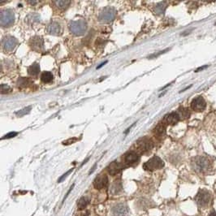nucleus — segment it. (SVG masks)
Listing matches in <instances>:
<instances>
[{
  "instance_id": "18",
  "label": "nucleus",
  "mask_w": 216,
  "mask_h": 216,
  "mask_svg": "<svg viewBox=\"0 0 216 216\" xmlns=\"http://www.w3.org/2000/svg\"><path fill=\"white\" fill-rule=\"evenodd\" d=\"M166 133V124L164 122H161L154 128V133L158 137H162Z\"/></svg>"
},
{
  "instance_id": "15",
  "label": "nucleus",
  "mask_w": 216,
  "mask_h": 216,
  "mask_svg": "<svg viewBox=\"0 0 216 216\" xmlns=\"http://www.w3.org/2000/svg\"><path fill=\"white\" fill-rule=\"evenodd\" d=\"M139 159V155L134 151H130L127 153L124 156V161L128 164H133L137 162Z\"/></svg>"
},
{
  "instance_id": "21",
  "label": "nucleus",
  "mask_w": 216,
  "mask_h": 216,
  "mask_svg": "<svg viewBox=\"0 0 216 216\" xmlns=\"http://www.w3.org/2000/svg\"><path fill=\"white\" fill-rule=\"evenodd\" d=\"M54 3L55 4V6L60 9H65L69 6V4L71 3L70 1H64V0H59V1H54Z\"/></svg>"
},
{
  "instance_id": "33",
  "label": "nucleus",
  "mask_w": 216,
  "mask_h": 216,
  "mask_svg": "<svg viewBox=\"0 0 216 216\" xmlns=\"http://www.w3.org/2000/svg\"><path fill=\"white\" fill-rule=\"evenodd\" d=\"M29 3H30L31 5H35V4H37V1H29Z\"/></svg>"
},
{
  "instance_id": "34",
  "label": "nucleus",
  "mask_w": 216,
  "mask_h": 216,
  "mask_svg": "<svg viewBox=\"0 0 216 216\" xmlns=\"http://www.w3.org/2000/svg\"><path fill=\"white\" fill-rule=\"evenodd\" d=\"M96 167H97V164H94V166L93 167L92 170H91L90 172H89V174H92L93 172H94V169H95V168H96Z\"/></svg>"
},
{
  "instance_id": "12",
  "label": "nucleus",
  "mask_w": 216,
  "mask_h": 216,
  "mask_svg": "<svg viewBox=\"0 0 216 216\" xmlns=\"http://www.w3.org/2000/svg\"><path fill=\"white\" fill-rule=\"evenodd\" d=\"M108 184V178L106 175H100L94 179V185L97 189H102L105 188Z\"/></svg>"
},
{
  "instance_id": "6",
  "label": "nucleus",
  "mask_w": 216,
  "mask_h": 216,
  "mask_svg": "<svg viewBox=\"0 0 216 216\" xmlns=\"http://www.w3.org/2000/svg\"><path fill=\"white\" fill-rule=\"evenodd\" d=\"M164 162L159 157L154 156L143 165V168L146 171H154L163 168Z\"/></svg>"
},
{
  "instance_id": "23",
  "label": "nucleus",
  "mask_w": 216,
  "mask_h": 216,
  "mask_svg": "<svg viewBox=\"0 0 216 216\" xmlns=\"http://www.w3.org/2000/svg\"><path fill=\"white\" fill-rule=\"evenodd\" d=\"M31 109H32V106H27V107L23 108V109H21V110L18 111L17 112H15V115H16L18 117H22V116H25V115L29 114V112H30Z\"/></svg>"
},
{
  "instance_id": "35",
  "label": "nucleus",
  "mask_w": 216,
  "mask_h": 216,
  "mask_svg": "<svg viewBox=\"0 0 216 216\" xmlns=\"http://www.w3.org/2000/svg\"><path fill=\"white\" fill-rule=\"evenodd\" d=\"M215 189H216V184H215Z\"/></svg>"
},
{
  "instance_id": "5",
  "label": "nucleus",
  "mask_w": 216,
  "mask_h": 216,
  "mask_svg": "<svg viewBox=\"0 0 216 216\" xmlns=\"http://www.w3.org/2000/svg\"><path fill=\"white\" fill-rule=\"evenodd\" d=\"M15 20V15L12 10H4L0 14V24L3 27H9Z\"/></svg>"
},
{
  "instance_id": "19",
  "label": "nucleus",
  "mask_w": 216,
  "mask_h": 216,
  "mask_svg": "<svg viewBox=\"0 0 216 216\" xmlns=\"http://www.w3.org/2000/svg\"><path fill=\"white\" fill-rule=\"evenodd\" d=\"M39 71H40V66L37 63H34L28 68V72L32 77H37L38 75Z\"/></svg>"
},
{
  "instance_id": "32",
  "label": "nucleus",
  "mask_w": 216,
  "mask_h": 216,
  "mask_svg": "<svg viewBox=\"0 0 216 216\" xmlns=\"http://www.w3.org/2000/svg\"><path fill=\"white\" fill-rule=\"evenodd\" d=\"M208 216H216V211H214V210H212L211 212L209 214Z\"/></svg>"
},
{
  "instance_id": "30",
  "label": "nucleus",
  "mask_w": 216,
  "mask_h": 216,
  "mask_svg": "<svg viewBox=\"0 0 216 216\" xmlns=\"http://www.w3.org/2000/svg\"><path fill=\"white\" fill-rule=\"evenodd\" d=\"M208 67H209L208 65H206V66H204V67H200V68H197V69L196 70V71H197H197H200L201 70H204V69H206V68H208Z\"/></svg>"
},
{
  "instance_id": "2",
  "label": "nucleus",
  "mask_w": 216,
  "mask_h": 216,
  "mask_svg": "<svg viewBox=\"0 0 216 216\" xmlns=\"http://www.w3.org/2000/svg\"><path fill=\"white\" fill-rule=\"evenodd\" d=\"M211 193L207 189H200L195 197V202L199 207H206L211 201Z\"/></svg>"
},
{
  "instance_id": "8",
  "label": "nucleus",
  "mask_w": 216,
  "mask_h": 216,
  "mask_svg": "<svg viewBox=\"0 0 216 216\" xmlns=\"http://www.w3.org/2000/svg\"><path fill=\"white\" fill-rule=\"evenodd\" d=\"M17 39L14 37H11V36L5 37L2 40L3 48L5 50H7V51H12V50H13L14 48L17 45Z\"/></svg>"
},
{
  "instance_id": "31",
  "label": "nucleus",
  "mask_w": 216,
  "mask_h": 216,
  "mask_svg": "<svg viewBox=\"0 0 216 216\" xmlns=\"http://www.w3.org/2000/svg\"><path fill=\"white\" fill-rule=\"evenodd\" d=\"M106 63H107V60H106V61H105V62H103V63H102V64H101L100 65H99V66H98V67H97V69H99V68H102V66H104L105 64H106Z\"/></svg>"
},
{
  "instance_id": "4",
  "label": "nucleus",
  "mask_w": 216,
  "mask_h": 216,
  "mask_svg": "<svg viewBox=\"0 0 216 216\" xmlns=\"http://www.w3.org/2000/svg\"><path fill=\"white\" fill-rule=\"evenodd\" d=\"M116 15V11L113 8H105L100 12L99 15V20L102 23H109L115 19Z\"/></svg>"
},
{
  "instance_id": "28",
  "label": "nucleus",
  "mask_w": 216,
  "mask_h": 216,
  "mask_svg": "<svg viewBox=\"0 0 216 216\" xmlns=\"http://www.w3.org/2000/svg\"><path fill=\"white\" fill-rule=\"evenodd\" d=\"M77 141V138H76V137H72V138L68 139V140H67V141H64L63 144L65 145H70V144H72V143L76 142Z\"/></svg>"
},
{
  "instance_id": "13",
  "label": "nucleus",
  "mask_w": 216,
  "mask_h": 216,
  "mask_svg": "<svg viewBox=\"0 0 216 216\" xmlns=\"http://www.w3.org/2000/svg\"><path fill=\"white\" fill-rule=\"evenodd\" d=\"M112 212H113V216H125L128 210L125 205L118 204L113 208Z\"/></svg>"
},
{
  "instance_id": "25",
  "label": "nucleus",
  "mask_w": 216,
  "mask_h": 216,
  "mask_svg": "<svg viewBox=\"0 0 216 216\" xmlns=\"http://www.w3.org/2000/svg\"><path fill=\"white\" fill-rule=\"evenodd\" d=\"M12 91V89L10 86H8V85H4L2 84L1 85V94H9Z\"/></svg>"
},
{
  "instance_id": "16",
  "label": "nucleus",
  "mask_w": 216,
  "mask_h": 216,
  "mask_svg": "<svg viewBox=\"0 0 216 216\" xmlns=\"http://www.w3.org/2000/svg\"><path fill=\"white\" fill-rule=\"evenodd\" d=\"M121 164H120L119 162H116V161L112 162L109 165V167H108V172H109V173H110L111 175H112V176H114V175H116L117 173H119V172L121 171Z\"/></svg>"
},
{
  "instance_id": "24",
  "label": "nucleus",
  "mask_w": 216,
  "mask_h": 216,
  "mask_svg": "<svg viewBox=\"0 0 216 216\" xmlns=\"http://www.w3.org/2000/svg\"><path fill=\"white\" fill-rule=\"evenodd\" d=\"M166 4V2H162L160 3H158L156 6V8H155V11H156L157 13H163L164 11H165V9H166L167 8Z\"/></svg>"
},
{
  "instance_id": "11",
  "label": "nucleus",
  "mask_w": 216,
  "mask_h": 216,
  "mask_svg": "<svg viewBox=\"0 0 216 216\" xmlns=\"http://www.w3.org/2000/svg\"><path fill=\"white\" fill-rule=\"evenodd\" d=\"M44 42L41 37H34L30 40V46L36 51H41L43 50Z\"/></svg>"
},
{
  "instance_id": "14",
  "label": "nucleus",
  "mask_w": 216,
  "mask_h": 216,
  "mask_svg": "<svg viewBox=\"0 0 216 216\" xmlns=\"http://www.w3.org/2000/svg\"><path fill=\"white\" fill-rule=\"evenodd\" d=\"M47 32L52 35H59L61 32V26L58 22H51L47 27Z\"/></svg>"
},
{
  "instance_id": "10",
  "label": "nucleus",
  "mask_w": 216,
  "mask_h": 216,
  "mask_svg": "<svg viewBox=\"0 0 216 216\" xmlns=\"http://www.w3.org/2000/svg\"><path fill=\"white\" fill-rule=\"evenodd\" d=\"M181 120L180 119V116H179V113L177 111H173L171 112L170 114L167 115L163 119V122L167 124H176L178 121Z\"/></svg>"
},
{
  "instance_id": "22",
  "label": "nucleus",
  "mask_w": 216,
  "mask_h": 216,
  "mask_svg": "<svg viewBox=\"0 0 216 216\" xmlns=\"http://www.w3.org/2000/svg\"><path fill=\"white\" fill-rule=\"evenodd\" d=\"M88 203H89V198L86 197H81V198L79 200L77 207H78V208H79L80 210H82V209L86 207Z\"/></svg>"
},
{
  "instance_id": "29",
  "label": "nucleus",
  "mask_w": 216,
  "mask_h": 216,
  "mask_svg": "<svg viewBox=\"0 0 216 216\" xmlns=\"http://www.w3.org/2000/svg\"><path fill=\"white\" fill-rule=\"evenodd\" d=\"M169 50V49H167V50H162V51H160L159 53H157V54H151L150 57H148V58H150V59H151V58H156V57H158V55H160V54H163V53H165L166 51H168V50Z\"/></svg>"
},
{
  "instance_id": "9",
  "label": "nucleus",
  "mask_w": 216,
  "mask_h": 216,
  "mask_svg": "<svg viewBox=\"0 0 216 216\" xmlns=\"http://www.w3.org/2000/svg\"><path fill=\"white\" fill-rule=\"evenodd\" d=\"M137 147L141 152H146L152 149L153 141L150 138L143 137L137 141Z\"/></svg>"
},
{
  "instance_id": "26",
  "label": "nucleus",
  "mask_w": 216,
  "mask_h": 216,
  "mask_svg": "<svg viewBox=\"0 0 216 216\" xmlns=\"http://www.w3.org/2000/svg\"><path fill=\"white\" fill-rule=\"evenodd\" d=\"M18 133H16V132H11V133H8V134H6V135L4 136V137H3L2 140H4V139H10V138H12V137H15V136L17 135Z\"/></svg>"
},
{
  "instance_id": "17",
  "label": "nucleus",
  "mask_w": 216,
  "mask_h": 216,
  "mask_svg": "<svg viewBox=\"0 0 216 216\" xmlns=\"http://www.w3.org/2000/svg\"><path fill=\"white\" fill-rule=\"evenodd\" d=\"M33 84V81L26 77H20L17 81V85L20 88H27Z\"/></svg>"
},
{
  "instance_id": "7",
  "label": "nucleus",
  "mask_w": 216,
  "mask_h": 216,
  "mask_svg": "<svg viewBox=\"0 0 216 216\" xmlns=\"http://www.w3.org/2000/svg\"><path fill=\"white\" fill-rule=\"evenodd\" d=\"M206 107H207V103L202 97H197L191 102V108L195 111H203Z\"/></svg>"
},
{
  "instance_id": "20",
  "label": "nucleus",
  "mask_w": 216,
  "mask_h": 216,
  "mask_svg": "<svg viewBox=\"0 0 216 216\" xmlns=\"http://www.w3.org/2000/svg\"><path fill=\"white\" fill-rule=\"evenodd\" d=\"M41 80H42L43 83H50L53 81V74L50 71H44L42 74Z\"/></svg>"
},
{
  "instance_id": "1",
  "label": "nucleus",
  "mask_w": 216,
  "mask_h": 216,
  "mask_svg": "<svg viewBox=\"0 0 216 216\" xmlns=\"http://www.w3.org/2000/svg\"><path fill=\"white\" fill-rule=\"evenodd\" d=\"M192 168L195 172L204 173L210 168V161L207 157L197 156L192 159Z\"/></svg>"
},
{
  "instance_id": "27",
  "label": "nucleus",
  "mask_w": 216,
  "mask_h": 216,
  "mask_svg": "<svg viewBox=\"0 0 216 216\" xmlns=\"http://www.w3.org/2000/svg\"><path fill=\"white\" fill-rule=\"evenodd\" d=\"M72 171H73V168H71V169H70L69 171H68V172H66L65 174H64V175H63V176H62L61 177H60V179H59V180H58V183H60V182H62V181H63V180H64V179H65V178L67 177V176H68V175H69V174L71 173V172H72Z\"/></svg>"
},
{
  "instance_id": "3",
  "label": "nucleus",
  "mask_w": 216,
  "mask_h": 216,
  "mask_svg": "<svg viewBox=\"0 0 216 216\" xmlns=\"http://www.w3.org/2000/svg\"><path fill=\"white\" fill-rule=\"evenodd\" d=\"M69 29L71 33L77 36L85 34L87 29V24L84 20H73L69 24Z\"/></svg>"
}]
</instances>
